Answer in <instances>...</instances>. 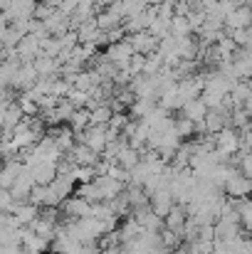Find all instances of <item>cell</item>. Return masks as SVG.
I'll list each match as a JSON object with an SVG mask.
<instances>
[{
	"label": "cell",
	"instance_id": "1",
	"mask_svg": "<svg viewBox=\"0 0 252 254\" xmlns=\"http://www.w3.org/2000/svg\"><path fill=\"white\" fill-rule=\"evenodd\" d=\"M223 192H225L230 200H245L252 192V180H248L240 170H235V173L228 178V183L223 185Z\"/></svg>",
	"mask_w": 252,
	"mask_h": 254
},
{
	"label": "cell",
	"instance_id": "2",
	"mask_svg": "<svg viewBox=\"0 0 252 254\" xmlns=\"http://www.w3.org/2000/svg\"><path fill=\"white\" fill-rule=\"evenodd\" d=\"M215 151H220L228 158H233L235 153H240V133L233 126H228L220 133H215Z\"/></svg>",
	"mask_w": 252,
	"mask_h": 254
},
{
	"label": "cell",
	"instance_id": "3",
	"mask_svg": "<svg viewBox=\"0 0 252 254\" xmlns=\"http://www.w3.org/2000/svg\"><path fill=\"white\" fill-rule=\"evenodd\" d=\"M37 2H40V0H12L10 7L2 12V17L7 20V25H10V22H20V20H32Z\"/></svg>",
	"mask_w": 252,
	"mask_h": 254
},
{
	"label": "cell",
	"instance_id": "4",
	"mask_svg": "<svg viewBox=\"0 0 252 254\" xmlns=\"http://www.w3.org/2000/svg\"><path fill=\"white\" fill-rule=\"evenodd\" d=\"M126 40H129V45H131L134 55H144V57H149V55H154V52L159 50V40H156L149 30H146V32L129 35Z\"/></svg>",
	"mask_w": 252,
	"mask_h": 254
},
{
	"label": "cell",
	"instance_id": "5",
	"mask_svg": "<svg viewBox=\"0 0 252 254\" xmlns=\"http://www.w3.org/2000/svg\"><path fill=\"white\" fill-rule=\"evenodd\" d=\"M15 55H17L20 62H35V60L42 55V50H40V37L25 35V37L20 40V45L15 47Z\"/></svg>",
	"mask_w": 252,
	"mask_h": 254
},
{
	"label": "cell",
	"instance_id": "6",
	"mask_svg": "<svg viewBox=\"0 0 252 254\" xmlns=\"http://www.w3.org/2000/svg\"><path fill=\"white\" fill-rule=\"evenodd\" d=\"M252 10L250 5H238L228 17H225V30H250Z\"/></svg>",
	"mask_w": 252,
	"mask_h": 254
},
{
	"label": "cell",
	"instance_id": "7",
	"mask_svg": "<svg viewBox=\"0 0 252 254\" xmlns=\"http://www.w3.org/2000/svg\"><path fill=\"white\" fill-rule=\"evenodd\" d=\"M67 158L75 163V166H86V168H94L99 161H101V156H96L91 148H86L84 143H75V148L67 153Z\"/></svg>",
	"mask_w": 252,
	"mask_h": 254
},
{
	"label": "cell",
	"instance_id": "8",
	"mask_svg": "<svg viewBox=\"0 0 252 254\" xmlns=\"http://www.w3.org/2000/svg\"><path fill=\"white\" fill-rule=\"evenodd\" d=\"M62 212L70 217V220H84V217H89V212H91V202H86L84 197H67L65 200V205H62Z\"/></svg>",
	"mask_w": 252,
	"mask_h": 254
},
{
	"label": "cell",
	"instance_id": "9",
	"mask_svg": "<svg viewBox=\"0 0 252 254\" xmlns=\"http://www.w3.org/2000/svg\"><path fill=\"white\" fill-rule=\"evenodd\" d=\"M173 205H175V200H173L170 190H159V192H154V195H151V200H149L151 212H154V215H159L161 220L166 217L170 210H173Z\"/></svg>",
	"mask_w": 252,
	"mask_h": 254
},
{
	"label": "cell",
	"instance_id": "10",
	"mask_svg": "<svg viewBox=\"0 0 252 254\" xmlns=\"http://www.w3.org/2000/svg\"><path fill=\"white\" fill-rule=\"evenodd\" d=\"M203 124H205V131H208L210 136H215V133H220L223 128L230 126V114L223 111V109H210Z\"/></svg>",
	"mask_w": 252,
	"mask_h": 254
},
{
	"label": "cell",
	"instance_id": "11",
	"mask_svg": "<svg viewBox=\"0 0 252 254\" xmlns=\"http://www.w3.org/2000/svg\"><path fill=\"white\" fill-rule=\"evenodd\" d=\"M185 222H188L185 207H183V205H178V202L173 205V210H170L166 217H164V227H166V230H170V232H175V235H180V237H183Z\"/></svg>",
	"mask_w": 252,
	"mask_h": 254
},
{
	"label": "cell",
	"instance_id": "12",
	"mask_svg": "<svg viewBox=\"0 0 252 254\" xmlns=\"http://www.w3.org/2000/svg\"><path fill=\"white\" fill-rule=\"evenodd\" d=\"M180 116L188 119V121H193V124H200V121H205V116H208V106H205L200 99L185 101L183 109H180Z\"/></svg>",
	"mask_w": 252,
	"mask_h": 254
},
{
	"label": "cell",
	"instance_id": "13",
	"mask_svg": "<svg viewBox=\"0 0 252 254\" xmlns=\"http://www.w3.org/2000/svg\"><path fill=\"white\" fill-rule=\"evenodd\" d=\"M114 163H119V166H121L124 170H129V173H131V170L141 163V151H136V148H131V146L126 143V146H124V148L116 153Z\"/></svg>",
	"mask_w": 252,
	"mask_h": 254
},
{
	"label": "cell",
	"instance_id": "14",
	"mask_svg": "<svg viewBox=\"0 0 252 254\" xmlns=\"http://www.w3.org/2000/svg\"><path fill=\"white\" fill-rule=\"evenodd\" d=\"M114 111L109 104H96L94 109H89V119H91V126H109Z\"/></svg>",
	"mask_w": 252,
	"mask_h": 254
},
{
	"label": "cell",
	"instance_id": "15",
	"mask_svg": "<svg viewBox=\"0 0 252 254\" xmlns=\"http://www.w3.org/2000/svg\"><path fill=\"white\" fill-rule=\"evenodd\" d=\"M173 131L178 133V138H180V141H185V138L195 136V124L180 116V119H173Z\"/></svg>",
	"mask_w": 252,
	"mask_h": 254
},
{
	"label": "cell",
	"instance_id": "16",
	"mask_svg": "<svg viewBox=\"0 0 252 254\" xmlns=\"http://www.w3.org/2000/svg\"><path fill=\"white\" fill-rule=\"evenodd\" d=\"M230 126L235 131H245V128H252V119L245 114V109H233L230 114Z\"/></svg>",
	"mask_w": 252,
	"mask_h": 254
},
{
	"label": "cell",
	"instance_id": "17",
	"mask_svg": "<svg viewBox=\"0 0 252 254\" xmlns=\"http://www.w3.org/2000/svg\"><path fill=\"white\" fill-rule=\"evenodd\" d=\"M170 35L173 37H188V35H193V27H190V22H188V17H173L170 20Z\"/></svg>",
	"mask_w": 252,
	"mask_h": 254
},
{
	"label": "cell",
	"instance_id": "18",
	"mask_svg": "<svg viewBox=\"0 0 252 254\" xmlns=\"http://www.w3.org/2000/svg\"><path fill=\"white\" fill-rule=\"evenodd\" d=\"M238 7V2L235 0H215V5H213V10L208 12V15H213V17H220L223 22H225V17L233 12Z\"/></svg>",
	"mask_w": 252,
	"mask_h": 254
},
{
	"label": "cell",
	"instance_id": "19",
	"mask_svg": "<svg viewBox=\"0 0 252 254\" xmlns=\"http://www.w3.org/2000/svg\"><path fill=\"white\" fill-rule=\"evenodd\" d=\"M149 32H151L159 42H161V40H166L168 35H170V20H161V17H156V20L151 22Z\"/></svg>",
	"mask_w": 252,
	"mask_h": 254
},
{
	"label": "cell",
	"instance_id": "20",
	"mask_svg": "<svg viewBox=\"0 0 252 254\" xmlns=\"http://www.w3.org/2000/svg\"><path fill=\"white\" fill-rule=\"evenodd\" d=\"M121 7H124V15L131 17V15H139L144 10H149L146 0H121Z\"/></svg>",
	"mask_w": 252,
	"mask_h": 254
},
{
	"label": "cell",
	"instance_id": "21",
	"mask_svg": "<svg viewBox=\"0 0 252 254\" xmlns=\"http://www.w3.org/2000/svg\"><path fill=\"white\" fill-rule=\"evenodd\" d=\"M238 170H240V173H243L248 180H252V151H250V153H240Z\"/></svg>",
	"mask_w": 252,
	"mask_h": 254
},
{
	"label": "cell",
	"instance_id": "22",
	"mask_svg": "<svg viewBox=\"0 0 252 254\" xmlns=\"http://www.w3.org/2000/svg\"><path fill=\"white\" fill-rule=\"evenodd\" d=\"M15 197L10 195V190H0V212H10L12 215V210H15Z\"/></svg>",
	"mask_w": 252,
	"mask_h": 254
},
{
	"label": "cell",
	"instance_id": "23",
	"mask_svg": "<svg viewBox=\"0 0 252 254\" xmlns=\"http://www.w3.org/2000/svg\"><path fill=\"white\" fill-rule=\"evenodd\" d=\"M240 133V153H250L252 151V128L238 131Z\"/></svg>",
	"mask_w": 252,
	"mask_h": 254
},
{
	"label": "cell",
	"instance_id": "24",
	"mask_svg": "<svg viewBox=\"0 0 252 254\" xmlns=\"http://www.w3.org/2000/svg\"><path fill=\"white\" fill-rule=\"evenodd\" d=\"M243 109H245V114L252 119V91H250V96L245 99V104H243Z\"/></svg>",
	"mask_w": 252,
	"mask_h": 254
},
{
	"label": "cell",
	"instance_id": "25",
	"mask_svg": "<svg viewBox=\"0 0 252 254\" xmlns=\"http://www.w3.org/2000/svg\"><path fill=\"white\" fill-rule=\"evenodd\" d=\"M164 2H166V0H146L149 7H159V5H164Z\"/></svg>",
	"mask_w": 252,
	"mask_h": 254
},
{
	"label": "cell",
	"instance_id": "26",
	"mask_svg": "<svg viewBox=\"0 0 252 254\" xmlns=\"http://www.w3.org/2000/svg\"><path fill=\"white\" fill-rule=\"evenodd\" d=\"M238 5H252V0H235Z\"/></svg>",
	"mask_w": 252,
	"mask_h": 254
}]
</instances>
